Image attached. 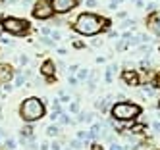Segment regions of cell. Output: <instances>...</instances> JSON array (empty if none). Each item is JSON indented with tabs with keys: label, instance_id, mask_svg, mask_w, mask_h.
I'll use <instances>...</instances> for the list:
<instances>
[{
	"label": "cell",
	"instance_id": "cell-1",
	"mask_svg": "<svg viewBox=\"0 0 160 150\" xmlns=\"http://www.w3.org/2000/svg\"><path fill=\"white\" fill-rule=\"evenodd\" d=\"M102 27H108V25H106V21L102 18H98L95 14H81L75 19V23H73L75 31L81 33V35H87V37H93L96 33H101Z\"/></svg>",
	"mask_w": 160,
	"mask_h": 150
},
{
	"label": "cell",
	"instance_id": "cell-2",
	"mask_svg": "<svg viewBox=\"0 0 160 150\" xmlns=\"http://www.w3.org/2000/svg\"><path fill=\"white\" fill-rule=\"evenodd\" d=\"M19 115H21L23 121L33 123L45 115V104L41 102V98H35V96L25 98L19 106Z\"/></svg>",
	"mask_w": 160,
	"mask_h": 150
},
{
	"label": "cell",
	"instance_id": "cell-3",
	"mask_svg": "<svg viewBox=\"0 0 160 150\" xmlns=\"http://www.w3.org/2000/svg\"><path fill=\"white\" fill-rule=\"evenodd\" d=\"M110 114L114 119H120V121H129V119L137 118L141 114V108L137 104H131V102H118V104L112 106Z\"/></svg>",
	"mask_w": 160,
	"mask_h": 150
},
{
	"label": "cell",
	"instance_id": "cell-4",
	"mask_svg": "<svg viewBox=\"0 0 160 150\" xmlns=\"http://www.w3.org/2000/svg\"><path fill=\"white\" fill-rule=\"evenodd\" d=\"M2 31L10 33V35H25L29 31V21L18 18H4L2 21Z\"/></svg>",
	"mask_w": 160,
	"mask_h": 150
},
{
	"label": "cell",
	"instance_id": "cell-5",
	"mask_svg": "<svg viewBox=\"0 0 160 150\" xmlns=\"http://www.w3.org/2000/svg\"><path fill=\"white\" fill-rule=\"evenodd\" d=\"M52 4L50 0H37L35 4H33V15L37 19H48L52 15Z\"/></svg>",
	"mask_w": 160,
	"mask_h": 150
},
{
	"label": "cell",
	"instance_id": "cell-6",
	"mask_svg": "<svg viewBox=\"0 0 160 150\" xmlns=\"http://www.w3.org/2000/svg\"><path fill=\"white\" fill-rule=\"evenodd\" d=\"M77 2L79 0H52L50 4H52V10H54L56 14H66V12H69Z\"/></svg>",
	"mask_w": 160,
	"mask_h": 150
},
{
	"label": "cell",
	"instance_id": "cell-7",
	"mask_svg": "<svg viewBox=\"0 0 160 150\" xmlns=\"http://www.w3.org/2000/svg\"><path fill=\"white\" fill-rule=\"evenodd\" d=\"M147 25L154 35H160V12H152L149 18H147Z\"/></svg>",
	"mask_w": 160,
	"mask_h": 150
},
{
	"label": "cell",
	"instance_id": "cell-8",
	"mask_svg": "<svg viewBox=\"0 0 160 150\" xmlns=\"http://www.w3.org/2000/svg\"><path fill=\"white\" fill-rule=\"evenodd\" d=\"M14 68L10 64H0V83H10V79L14 77Z\"/></svg>",
	"mask_w": 160,
	"mask_h": 150
},
{
	"label": "cell",
	"instance_id": "cell-9",
	"mask_svg": "<svg viewBox=\"0 0 160 150\" xmlns=\"http://www.w3.org/2000/svg\"><path fill=\"white\" fill-rule=\"evenodd\" d=\"M122 79H124V83H125V85H129V87H137L139 85L137 71H131V69H125V71L122 73Z\"/></svg>",
	"mask_w": 160,
	"mask_h": 150
},
{
	"label": "cell",
	"instance_id": "cell-10",
	"mask_svg": "<svg viewBox=\"0 0 160 150\" xmlns=\"http://www.w3.org/2000/svg\"><path fill=\"white\" fill-rule=\"evenodd\" d=\"M41 73L45 75V77H48V79L52 77V73H54V64H52L50 60H46L45 64L41 65Z\"/></svg>",
	"mask_w": 160,
	"mask_h": 150
},
{
	"label": "cell",
	"instance_id": "cell-11",
	"mask_svg": "<svg viewBox=\"0 0 160 150\" xmlns=\"http://www.w3.org/2000/svg\"><path fill=\"white\" fill-rule=\"evenodd\" d=\"M58 133H60L58 125H48V127H46V135H48V137H56Z\"/></svg>",
	"mask_w": 160,
	"mask_h": 150
},
{
	"label": "cell",
	"instance_id": "cell-12",
	"mask_svg": "<svg viewBox=\"0 0 160 150\" xmlns=\"http://www.w3.org/2000/svg\"><path fill=\"white\" fill-rule=\"evenodd\" d=\"M81 146H83V142L79 141V139H73V141H69V148H73V150H81Z\"/></svg>",
	"mask_w": 160,
	"mask_h": 150
},
{
	"label": "cell",
	"instance_id": "cell-13",
	"mask_svg": "<svg viewBox=\"0 0 160 150\" xmlns=\"http://www.w3.org/2000/svg\"><path fill=\"white\" fill-rule=\"evenodd\" d=\"M33 135V129L29 127V125H25V127L21 129V137H31Z\"/></svg>",
	"mask_w": 160,
	"mask_h": 150
},
{
	"label": "cell",
	"instance_id": "cell-14",
	"mask_svg": "<svg viewBox=\"0 0 160 150\" xmlns=\"http://www.w3.org/2000/svg\"><path fill=\"white\" fill-rule=\"evenodd\" d=\"M96 108H98V110H101V112H102V114H104L106 110H108V104H106V100H101V102L96 104Z\"/></svg>",
	"mask_w": 160,
	"mask_h": 150
},
{
	"label": "cell",
	"instance_id": "cell-15",
	"mask_svg": "<svg viewBox=\"0 0 160 150\" xmlns=\"http://www.w3.org/2000/svg\"><path fill=\"white\" fill-rule=\"evenodd\" d=\"M23 83H25V77H23V73H18V77H16V85L21 87Z\"/></svg>",
	"mask_w": 160,
	"mask_h": 150
},
{
	"label": "cell",
	"instance_id": "cell-16",
	"mask_svg": "<svg viewBox=\"0 0 160 150\" xmlns=\"http://www.w3.org/2000/svg\"><path fill=\"white\" fill-rule=\"evenodd\" d=\"M143 129H145V125H131V129H129V131H131V133H141Z\"/></svg>",
	"mask_w": 160,
	"mask_h": 150
},
{
	"label": "cell",
	"instance_id": "cell-17",
	"mask_svg": "<svg viewBox=\"0 0 160 150\" xmlns=\"http://www.w3.org/2000/svg\"><path fill=\"white\" fill-rule=\"evenodd\" d=\"M6 148H8V150L16 148V141H14V139H8V141H6Z\"/></svg>",
	"mask_w": 160,
	"mask_h": 150
},
{
	"label": "cell",
	"instance_id": "cell-18",
	"mask_svg": "<svg viewBox=\"0 0 160 150\" xmlns=\"http://www.w3.org/2000/svg\"><path fill=\"white\" fill-rule=\"evenodd\" d=\"M87 77H89V71L87 69H81V71H79V81H85Z\"/></svg>",
	"mask_w": 160,
	"mask_h": 150
},
{
	"label": "cell",
	"instance_id": "cell-19",
	"mask_svg": "<svg viewBox=\"0 0 160 150\" xmlns=\"http://www.w3.org/2000/svg\"><path fill=\"white\" fill-rule=\"evenodd\" d=\"M60 123H69V118H68V114H60Z\"/></svg>",
	"mask_w": 160,
	"mask_h": 150
},
{
	"label": "cell",
	"instance_id": "cell-20",
	"mask_svg": "<svg viewBox=\"0 0 160 150\" xmlns=\"http://www.w3.org/2000/svg\"><path fill=\"white\" fill-rule=\"evenodd\" d=\"M69 110H72L73 114H75V112H79V106H77V102H72V104H69Z\"/></svg>",
	"mask_w": 160,
	"mask_h": 150
},
{
	"label": "cell",
	"instance_id": "cell-21",
	"mask_svg": "<svg viewBox=\"0 0 160 150\" xmlns=\"http://www.w3.org/2000/svg\"><path fill=\"white\" fill-rule=\"evenodd\" d=\"M50 37H52V39H60L62 33H60V31H50Z\"/></svg>",
	"mask_w": 160,
	"mask_h": 150
},
{
	"label": "cell",
	"instance_id": "cell-22",
	"mask_svg": "<svg viewBox=\"0 0 160 150\" xmlns=\"http://www.w3.org/2000/svg\"><path fill=\"white\" fill-rule=\"evenodd\" d=\"M41 41H42V42H45V44H46V46H52V41H50V39H48V37H42Z\"/></svg>",
	"mask_w": 160,
	"mask_h": 150
},
{
	"label": "cell",
	"instance_id": "cell-23",
	"mask_svg": "<svg viewBox=\"0 0 160 150\" xmlns=\"http://www.w3.org/2000/svg\"><path fill=\"white\" fill-rule=\"evenodd\" d=\"M19 62H21L23 65H27L29 64V58H27V56H21V58H19Z\"/></svg>",
	"mask_w": 160,
	"mask_h": 150
},
{
	"label": "cell",
	"instance_id": "cell-24",
	"mask_svg": "<svg viewBox=\"0 0 160 150\" xmlns=\"http://www.w3.org/2000/svg\"><path fill=\"white\" fill-rule=\"evenodd\" d=\"M147 10H149V12H151V14H152V12H154V10H156V4H152V2H151V4L147 6Z\"/></svg>",
	"mask_w": 160,
	"mask_h": 150
},
{
	"label": "cell",
	"instance_id": "cell-25",
	"mask_svg": "<svg viewBox=\"0 0 160 150\" xmlns=\"http://www.w3.org/2000/svg\"><path fill=\"white\" fill-rule=\"evenodd\" d=\"M110 150H124V146H120V144H112V146H110Z\"/></svg>",
	"mask_w": 160,
	"mask_h": 150
},
{
	"label": "cell",
	"instance_id": "cell-26",
	"mask_svg": "<svg viewBox=\"0 0 160 150\" xmlns=\"http://www.w3.org/2000/svg\"><path fill=\"white\" fill-rule=\"evenodd\" d=\"M87 6H91V8H93V6H96V0H87Z\"/></svg>",
	"mask_w": 160,
	"mask_h": 150
},
{
	"label": "cell",
	"instance_id": "cell-27",
	"mask_svg": "<svg viewBox=\"0 0 160 150\" xmlns=\"http://www.w3.org/2000/svg\"><path fill=\"white\" fill-rule=\"evenodd\" d=\"M52 150H60V142H52Z\"/></svg>",
	"mask_w": 160,
	"mask_h": 150
},
{
	"label": "cell",
	"instance_id": "cell-28",
	"mask_svg": "<svg viewBox=\"0 0 160 150\" xmlns=\"http://www.w3.org/2000/svg\"><path fill=\"white\" fill-rule=\"evenodd\" d=\"M91 150H102V146H101V144H93Z\"/></svg>",
	"mask_w": 160,
	"mask_h": 150
},
{
	"label": "cell",
	"instance_id": "cell-29",
	"mask_svg": "<svg viewBox=\"0 0 160 150\" xmlns=\"http://www.w3.org/2000/svg\"><path fill=\"white\" fill-rule=\"evenodd\" d=\"M156 87H158V89H160V73H158V75H156Z\"/></svg>",
	"mask_w": 160,
	"mask_h": 150
},
{
	"label": "cell",
	"instance_id": "cell-30",
	"mask_svg": "<svg viewBox=\"0 0 160 150\" xmlns=\"http://www.w3.org/2000/svg\"><path fill=\"white\" fill-rule=\"evenodd\" d=\"M41 150H48V144H46V142H42V144H41Z\"/></svg>",
	"mask_w": 160,
	"mask_h": 150
},
{
	"label": "cell",
	"instance_id": "cell-31",
	"mask_svg": "<svg viewBox=\"0 0 160 150\" xmlns=\"http://www.w3.org/2000/svg\"><path fill=\"white\" fill-rule=\"evenodd\" d=\"M154 129H156V131H160V121H158V123H154Z\"/></svg>",
	"mask_w": 160,
	"mask_h": 150
},
{
	"label": "cell",
	"instance_id": "cell-32",
	"mask_svg": "<svg viewBox=\"0 0 160 150\" xmlns=\"http://www.w3.org/2000/svg\"><path fill=\"white\" fill-rule=\"evenodd\" d=\"M2 137H4V131H2V129H0V141H2Z\"/></svg>",
	"mask_w": 160,
	"mask_h": 150
},
{
	"label": "cell",
	"instance_id": "cell-33",
	"mask_svg": "<svg viewBox=\"0 0 160 150\" xmlns=\"http://www.w3.org/2000/svg\"><path fill=\"white\" fill-rule=\"evenodd\" d=\"M0 2H4V0H0Z\"/></svg>",
	"mask_w": 160,
	"mask_h": 150
},
{
	"label": "cell",
	"instance_id": "cell-34",
	"mask_svg": "<svg viewBox=\"0 0 160 150\" xmlns=\"http://www.w3.org/2000/svg\"><path fill=\"white\" fill-rule=\"evenodd\" d=\"M158 50H160V46H158Z\"/></svg>",
	"mask_w": 160,
	"mask_h": 150
},
{
	"label": "cell",
	"instance_id": "cell-35",
	"mask_svg": "<svg viewBox=\"0 0 160 150\" xmlns=\"http://www.w3.org/2000/svg\"><path fill=\"white\" fill-rule=\"evenodd\" d=\"M158 106H160V104H158Z\"/></svg>",
	"mask_w": 160,
	"mask_h": 150
}]
</instances>
